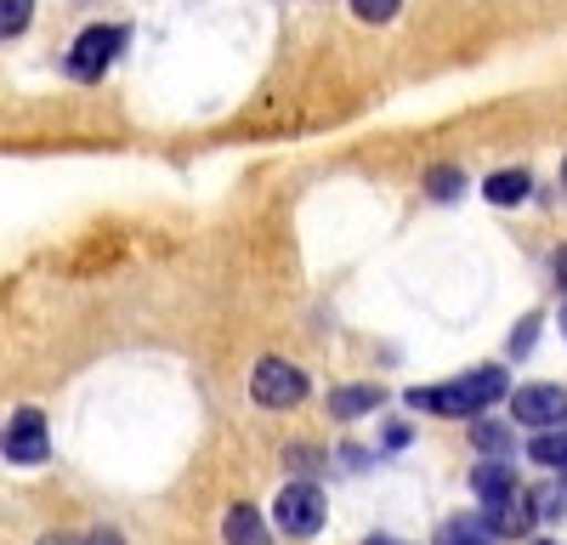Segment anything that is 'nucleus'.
<instances>
[{
	"instance_id": "obj_10",
	"label": "nucleus",
	"mask_w": 567,
	"mask_h": 545,
	"mask_svg": "<svg viewBox=\"0 0 567 545\" xmlns=\"http://www.w3.org/2000/svg\"><path fill=\"white\" fill-rule=\"evenodd\" d=\"M528 188H534L528 171H494L483 194H488L494 205H523V199H528Z\"/></svg>"
},
{
	"instance_id": "obj_4",
	"label": "nucleus",
	"mask_w": 567,
	"mask_h": 545,
	"mask_svg": "<svg viewBox=\"0 0 567 545\" xmlns=\"http://www.w3.org/2000/svg\"><path fill=\"white\" fill-rule=\"evenodd\" d=\"M272 523H278V534H296V539L318 534V528H323V494H318L312 483H290V489H278Z\"/></svg>"
},
{
	"instance_id": "obj_7",
	"label": "nucleus",
	"mask_w": 567,
	"mask_h": 545,
	"mask_svg": "<svg viewBox=\"0 0 567 545\" xmlns=\"http://www.w3.org/2000/svg\"><path fill=\"white\" fill-rule=\"evenodd\" d=\"M7 461H18V466L45 461V421L34 415V409L12 415V426H7Z\"/></svg>"
},
{
	"instance_id": "obj_6",
	"label": "nucleus",
	"mask_w": 567,
	"mask_h": 545,
	"mask_svg": "<svg viewBox=\"0 0 567 545\" xmlns=\"http://www.w3.org/2000/svg\"><path fill=\"white\" fill-rule=\"evenodd\" d=\"M511 415L516 421H528V426H550V421H567V392L539 381V387H523L511 398Z\"/></svg>"
},
{
	"instance_id": "obj_11",
	"label": "nucleus",
	"mask_w": 567,
	"mask_h": 545,
	"mask_svg": "<svg viewBox=\"0 0 567 545\" xmlns=\"http://www.w3.org/2000/svg\"><path fill=\"white\" fill-rule=\"evenodd\" d=\"M528 454H534L539 466H567V432H539L528 443Z\"/></svg>"
},
{
	"instance_id": "obj_20",
	"label": "nucleus",
	"mask_w": 567,
	"mask_h": 545,
	"mask_svg": "<svg viewBox=\"0 0 567 545\" xmlns=\"http://www.w3.org/2000/svg\"><path fill=\"white\" fill-rule=\"evenodd\" d=\"M561 336H567V307H561Z\"/></svg>"
},
{
	"instance_id": "obj_22",
	"label": "nucleus",
	"mask_w": 567,
	"mask_h": 545,
	"mask_svg": "<svg viewBox=\"0 0 567 545\" xmlns=\"http://www.w3.org/2000/svg\"><path fill=\"white\" fill-rule=\"evenodd\" d=\"M561 182H567V165H561Z\"/></svg>"
},
{
	"instance_id": "obj_2",
	"label": "nucleus",
	"mask_w": 567,
	"mask_h": 545,
	"mask_svg": "<svg viewBox=\"0 0 567 545\" xmlns=\"http://www.w3.org/2000/svg\"><path fill=\"white\" fill-rule=\"evenodd\" d=\"M477 506H483V523H488L494 534H528V528H534L528 489L516 483V472L499 466V461L477 466Z\"/></svg>"
},
{
	"instance_id": "obj_17",
	"label": "nucleus",
	"mask_w": 567,
	"mask_h": 545,
	"mask_svg": "<svg viewBox=\"0 0 567 545\" xmlns=\"http://www.w3.org/2000/svg\"><path fill=\"white\" fill-rule=\"evenodd\" d=\"M477 443H483L488 454H499V449H505V432H499V426H483V432H477Z\"/></svg>"
},
{
	"instance_id": "obj_3",
	"label": "nucleus",
	"mask_w": 567,
	"mask_h": 545,
	"mask_svg": "<svg viewBox=\"0 0 567 545\" xmlns=\"http://www.w3.org/2000/svg\"><path fill=\"white\" fill-rule=\"evenodd\" d=\"M250 398L261 409H290V403L307 398V376L296 370V363H284V358H261L256 376H250Z\"/></svg>"
},
{
	"instance_id": "obj_21",
	"label": "nucleus",
	"mask_w": 567,
	"mask_h": 545,
	"mask_svg": "<svg viewBox=\"0 0 567 545\" xmlns=\"http://www.w3.org/2000/svg\"><path fill=\"white\" fill-rule=\"evenodd\" d=\"M369 545H392V539H369Z\"/></svg>"
},
{
	"instance_id": "obj_14",
	"label": "nucleus",
	"mask_w": 567,
	"mask_h": 545,
	"mask_svg": "<svg viewBox=\"0 0 567 545\" xmlns=\"http://www.w3.org/2000/svg\"><path fill=\"white\" fill-rule=\"evenodd\" d=\"M425 188H432V199H460L465 176H460L454 165H437V171H432V182H425Z\"/></svg>"
},
{
	"instance_id": "obj_5",
	"label": "nucleus",
	"mask_w": 567,
	"mask_h": 545,
	"mask_svg": "<svg viewBox=\"0 0 567 545\" xmlns=\"http://www.w3.org/2000/svg\"><path fill=\"white\" fill-rule=\"evenodd\" d=\"M120 45H125V29H114V23L85 29V34L74 40V52H69V74H74V80H97V74L114 63Z\"/></svg>"
},
{
	"instance_id": "obj_12",
	"label": "nucleus",
	"mask_w": 567,
	"mask_h": 545,
	"mask_svg": "<svg viewBox=\"0 0 567 545\" xmlns=\"http://www.w3.org/2000/svg\"><path fill=\"white\" fill-rule=\"evenodd\" d=\"M483 528H488V523H465V517H454V523L437 534V545H488Z\"/></svg>"
},
{
	"instance_id": "obj_16",
	"label": "nucleus",
	"mask_w": 567,
	"mask_h": 545,
	"mask_svg": "<svg viewBox=\"0 0 567 545\" xmlns=\"http://www.w3.org/2000/svg\"><path fill=\"white\" fill-rule=\"evenodd\" d=\"M534 330H539V318H528L523 330H516V341H511V358H523L528 352V341H534Z\"/></svg>"
},
{
	"instance_id": "obj_23",
	"label": "nucleus",
	"mask_w": 567,
	"mask_h": 545,
	"mask_svg": "<svg viewBox=\"0 0 567 545\" xmlns=\"http://www.w3.org/2000/svg\"><path fill=\"white\" fill-rule=\"evenodd\" d=\"M539 545H550V539H539Z\"/></svg>"
},
{
	"instance_id": "obj_13",
	"label": "nucleus",
	"mask_w": 567,
	"mask_h": 545,
	"mask_svg": "<svg viewBox=\"0 0 567 545\" xmlns=\"http://www.w3.org/2000/svg\"><path fill=\"white\" fill-rule=\"evenodd\" d=\"M29 12H34V0H0V34H23L29 29Z\"/></svg>"
},
{
	"instance_id": "obj_1",
	"label": "nucleus",
	"mask_w": 567,
	"mask_h": 545,
	"mask_svg": "<svg viewBox=\"0 0 567 545\" xmlns=\"http://www.w3.org/2000/svg\"><path fill=\"white\" fill-rule=\"evenodd\" d=\"M499 398H516V392H511V376L499 370V363H488V370H471V376H454V381H443V387H414V392H409L414 409H432V415H449V421L483 415V409H494Z\"/></svg>"
},
{
	"instance_id": "obj_9",
	"label": "nucleus",
	"mask_w": 567,
	"mask_h": 545,
	"mask_svg": "<svg viewBox=\"0 0 567 545\" xmlns=\"http://www.w3.org/2000/svg\"><path fill=\"white\" fill-rule=\"evenodd\" d=\"M369 409H381V392L374 387H341L336 398H329V415L336 421H358V415H369Z\"/></svg>"
},
{
	"instance_id": "obj_19",
	"label": "nucleus",
	"mask_w": 567,
	"mask_h": 545,
	"mask_svg": "<svg viewBox=\"0 0 567 545\" xmlns=\"http://www.w3.org/2000/svg\"><path fill=\"white\" fill-rule=\"evenodd\" d=\"M40 545H80V539H69V534H45Z\"/></svg>"
},
{
	"instance_id": "obj_8",
	"label": "nucleus",
	"mask_w": 567,
	"mask_h": 545,
	"mask_svg": "<svg viewBox=\"0 0 567 545\" xmlns=\"http://www.w3.org/2000/svg\"><path fill=\"white\" fill-rule=\"evenodd\" d=\"M221 534H227V545H272V534L261 528V517L250 506H233L227 523H221Z\"/></svg>"
},
{
	"instance_id": "obj_15",
	"label": "nucleus",
	"mask_w": 567,
	"mask_h": 545,
	"mask_svg": "<svg viewBox=\"0 0 567 545\" xmlns=\"http://www.w3.org/2000/svg\"><path fill=\"white\" fill-rule=\"evenodd\" d=\"M398 7H403V0H352V12L363 23H386V18H398Z\"/></svg>"
},
{
	"instance_id": "obj_18",
	"label": "nucleus",
	"mask_w": 567,
	"mask_h": 545,
	"mask_svg": "<svg viewBox=\"0 0 567 545\" xmlns=\"http://www.w3.org/2000/svg\"><path fill=\"white\" fill-rule=\"evenodd\" d=\"M550 272H556V285H561V290H567V245H561V250H556V256H550Z\"/></svg>"
}]
</instances>
